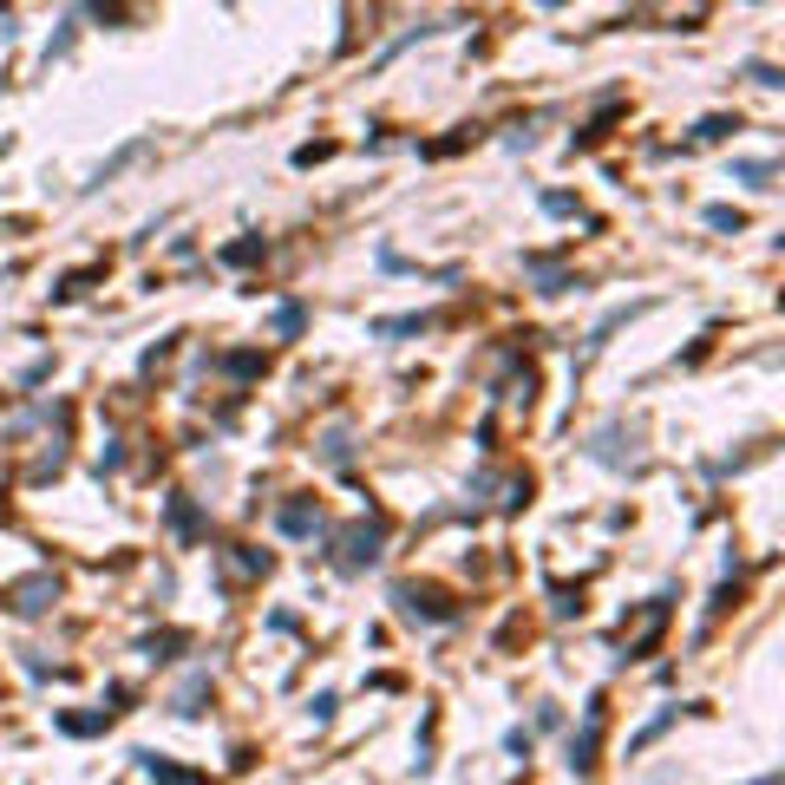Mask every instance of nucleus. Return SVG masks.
Listing matches in <instances>:
<instances>
[{"label": "nucleus", "mask_w": 785, "mask_h": 785, "mask_svg": "<svg viewBox=\"0 0 785 785\" xmlns=\"http://www.w3.org/2000/svg\"><path fill=\"white\" fill-rule=\"evenodd\" d=\"M53 596H60V582H53V576H34V582H21V603H14V609H21V616H40Z\"/></svg>", "instance_id": "nucleus-1"}, {"label": "nucleus", "mask_w": 785, "mask_h": 785, "mask_svg": "<svg viewBox=\"0 0 785 785\" xmlns=\"http://www.w3.org/2000/svg\"><path fill=\"white\" fill-rule=\"evenodd\" d=\"M373 543H379V530H353V537H347V563H373V556H379Z\"/></svg>", "instance_id": "nucleus-2"}]
</instances>
